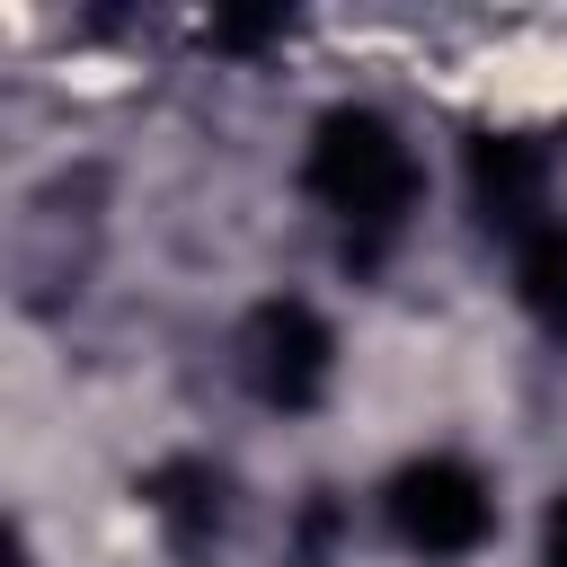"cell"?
<instances>
[{"label": "cell", "mask_w": 567, "mask_h": 567, "mask_svg": "<svg viewBox=\"0 0 567 567\" xmlns=\"http://www.w3.org/2000/svg\"><path fill=\"white\" fill-rule=\"evenodd\" d=\"M301 186L310 204L346 230V266H381V248L408 230V213L425 204V168L408 151V133L381 106H328L310 124L301 151Z\"/></svg>", "instance_id": "6da1fadb"}, {"label": "cell", "mask_w": 567, "mask_h": 567, "mask_svg": "<svg viewBox=\"0 0 567 567\" xmlns=\"http://www.w3.org/2000/svg\"><path fill=\"white\" fill-rule=\"evenodd\" d=\"M381 523H390V540L416 549V558H470V549H487V532H496V487H487V470L461 461V452H416V461L390 470Z\"/></svg>", "instance_id": "7a4b0ae2"}, {"label": "cell", "mask_w": 567, "mask_h": 567, "mask_svg": "<svg viewBox=\"0 0 567 567\" xmlns=\"http://www.w3.org/2000/svg\"><path fill=\"white\" fill-rule=\"evenodd\" d=\"M239 381L257 408L275 416H310L337 381V328L301 301V292H275L239 319Z\"/></svg>", "instance_id": "3957f363"}, {"label": "cell", "mask_w": 567, "mask_h": 567, "mask_svg": "<svg viewBox=\"0 0 567 567\" xmlns=\"http://www.w3.org/2000/svg\"><path fill=\"white\" fill-rule=\"evenodd\" d=\"M133 496H142V514L159 523V540H168V558H177V567H213V558H221V540H230V523H239L230 470H221V461H204V452H168V461H151Z\"/></svg>", "instance_id": "277c9868"}, {"label": "cell", "mask_w": 567, "mask_h": 567, "mask_svg": "<svg viewBox=\"0 0 567 567\" xmlns=\"http://www.w3.org/2000/svg\"><path fill=\"white\" fill-rule=\"evenodd\" d=\"M461 186H470V213L487 230L532 239L549 221V142H532V133H470Z\"/></svg>", "instance_id": "5b68a950"}, {"label": "cell", "mask_w": 567, "mask_h": 567, "mask_svg": "<svg viewBox=\"0 0 567 567\" xmlns=\"http://www.w3.org/2000/svg\"><path fill=\"white\" fill-rule=\"evenodd\" d=\"M514 301L540 337L567 346V221H540L532 239H514Z\"/></svg>", "instance_id": "8992f818"}, {"label": "cell", "mask_w": 567, "mask_h": 567, "mask_svg": "<svg viewBox=\"0 0 567 567\" xmlns=\"http://www.w3.org/2000/svg\"><path fill=\"white\" fill-rule=\"evenodd\" d=\"M204 35H213V53H266V44L292 35V18H284V9H221Z\"/></svg>", "instance_id": "52a82bcc"}, {"label": "cell", "mask_w": 567, "mask_h": 567, "mask_svg": "<svg viewBox=\"0 0 567 567\" xmlns=\"http://www.w3.org/2000/svg\"><path fill=\"white\" fill-rule=\"evenodd\" d=\"M337 523H346V505H337V496L319 487V496L301 505V540L284 549V567H337V558H328V540H337Z\"/></svg>", "instance_id": "ba28073f"}, {"label": "cell", "mask_w": 567, "mask_h": 567, "mask_svg": "<svg viewBox=\"0 0 567 567\" xmlns=\"http://www.w3.org/2000/svg\"><path fill=\"white\" fill-rule=\"evenodd\" d=\"M540 567H567V487H558L549 514H540Z\"/></svg>", "instance_id": "9c48e42d"}, {"label": "cell", "mask_w": 567, "mask_h": 567, "mask_svg": "<svg viewBox=\"0 0 567 567\" xmlns=\"http://www.w3.org/2000/svg\"><path fill=\"white\" fill-rule=\"evenodd\" d=\"M9 567H35V540H27V532L9 540Z\"/></svg>", "instance_id": "30bf717a"}]
</instances>
